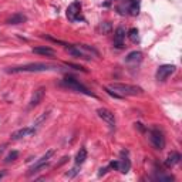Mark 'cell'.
Wrapping results in <instances>:
<instances>
[{
  "instance_id": "cell-19",
  "label": "cell",
  "mask_w": 182,
  "mask_h": 182,
  "mask_svg": "<svg viewBox=\"0 0 182 182\" xmlns=\"http://www.w3.org/2000/svg\"><path fill=\"white\" fill-rule=\"evenodd\" d=\"M48 115H50V111H46V112H43L41 115H38V117L34 120V122H33V128H34V130H36V128H38V127L41 125L43 122H44L47 118H48Z\"/></svg>"
},
{
  "instance_id": "cell-5",
  "label": "cell",
  "mask_w": 182,
  "mask_h": 182,
  "mask_svg": "<svg viewBox=\"0 0 182 182\" xmlns=\"http://www.w3.org/2000/svg\"><path fill=\"white\" fill-rule=\"evenodd\" d=\"M53 155H54V150H48L46 154L43 155L41 158L37 159V161H36V164L33 165L31 168H30V171L27 172L28 177H31L33 174H36V172H40L41 169H46V167H48V159L51 158Z\"/></svg>"
},
{
  "instance_id": "cell-11",
  "label": "cell",
  "mask_w": 182,
  "mask_h": 182,
  "mask_svg": "<svg viewBox=\"0 0 182 182\" xmlns=\"http://www.w3.org/2000/svg\"><path fill=\"white\" fill-rule=\"evenodd\" d=\"M65 50H67V53H68V54H71V56L77 57V58H84V60H88V58H90V56L84 51V50H81V48H80L78 44H77V46L67 47Z\"/></svg>"
},
{
  "instance_id": "cell-22",
  "label": "cell",
  "mask_w": 182,
  "mask_h": 182,
  "mask_svg": "<svg viewBox=\"0 0 182 182\" xmlns=\"http://www.w3.org/2000/svg\"><path fill=\"white\" fill-rule=\"evenodd\" d=\"M128 37L131 38V41H138V30L137 28H131L130 31H128Z\"/></svg>"
},
{
  "instance_id": "cell-32",
  "label": "cell",
  "mask_w": 182,
  "mask_h": 182,
  "mask_svg": "<svg viewBox=\"0 0 182 182\" xmlns=\"http://www.w3.org/2000/svg\"><path fill=\"white\" fill-rule=\"evenodd\" d=\"M5 175H6V172H2V174H0V179H2L3 177H5Z\"/></svg>"
},
{
  "instance_id": "cell-28",
  "label": "cell",
  "mask_w": 182,
  "mask_h": 182,
  "mask_svg": "<svg viewBox=\"0 0 182 182\" xmlns=\"http://www.w3.org/2000/svg\"><path fill=\"white\" fill-rule=\"evenodd\" d=\"M118 165H120V161H112V162L110 164V167H108V168H114V169H117V171H118Z\"/></svg>"
},
{
  "instance_id": "cell-9",
  "label": "cell",
  "mask_w": 182,
  "mask_h": 182,
  "mask_svg": "<svg viewBox=\"0 0 182 182\" xmlns=\"http://www.w3.org/2000/svg\"><path fill=\"white\" fill-rule=\"evenodd\" d=\"M44 94H46V88L44 87H38L34 93H33L31 98H30V103H28V108H34L37 107L38 104L43 101V98H44Z\"/></svg>"
},
{
  "instance_id": "cell-17",
  "label": "cell",
  "mask_w": 182,
  "mask_h": 182,
  "mask_svg": "<svg viewBox=\"0 0 182 182\" xmlns=\"http://www.w3.org/2000/svg\"><path fill=\"white\" fill-rule=\"evenodd\" d=\"M121 157L122 158H121V161H120V165H118V171H120L121 174H127L131 168V162H130V159L127 158V155L125 157L121 155Z\"/></svg>"
},
{
  "instance_id": "cell-18",
  "label": "cell",
  "mask_w": 182,
  "mask_h": 182,
  "mask_svg": "<svg viewBox=\"0 0 182 182\" xmlns=\"http://www.w3.org/2000/svg\"><path fill=\"white\" fill-rule=\"evenodd\" d=\"M128 12H130L131 16H137L140 13V3L138 0H128Z\"/></svg>"
},
{
  "instance_id": "cell-6",
  "label": "cell",
  "mask_w": 182,
  "mask_h": 182,
  "mask_svg": "<svg viewBox=\"0 0 182 182\" xmlns=\"http://www.w3.org/2000/svg\"><path fill=\"white\" fill-rule=\"evenodd\" d=\"M175 65L174 64H164V65H159L157 73H155V78L158 80V81H165V80L168 78L169 75L172 74L174 71H175Z\"/></svg>"
},
{
  "instance_id": "cell-12",
  "label": "cell",
  "mask_w": 182,
  "mask_h": 182,
  "mask_svg": "<svg viewBox=\"0 0 182 182\" xmlns=\"http://www.w3.org/2000/svg\"><path fill=\"white\" fill-rule=\"evenodd\" d=\"M124 38H125V30L122 27H118L114 33V44L118 48H122L124 47Z\"/></svg>"
},
{
  "instance_id": "cell-24",
  "label": "cell",
  "mask_w": 182,
  "mask_h": 182,
  "mask_svg": "<svg viewBox=\"0 0 182 182\" xmlns=\"http://www.w3.org/2000/svg\"><path fill=\"white\" fill-rule=\"evenodd\" d=\"M100 30L103 31V34H107V33H110V30H111V24L108 23V22H105V23H103L100 26Z\"/></svg>"
},
{
  "instance_id": "cell-4",
  "label": "cell",
  "mask_w": 182,
  "mask_h": 182,
  "mask_svg": "<svg viewBox=\"0 0 182 182\" xmlns=\"http://www.w3.org/2000/svg\"><path fill=\"white\" fill-rule=\"evenodd\" d=\"M148 138H150L151 145L154 147L155 150L162 151L165 148V137H164V134L159 130H157V128L150 130L148 131Z\"/></svg>"
},
{
  "instance_id": "cell-23",
  "label": "cell",
  "mask_w": 182,
  "mask_h": 182,
  "mask_svg": "<svg viewBox=\"0 0 182 182\" xmlns=\"http://www.w3.org/2000/svg\"><path fill=\"white\" fill-rule=\"evenodd\" d=\"M67 67H71V68H74V70H80V71H83V73H87V70H85L84 67H81V65H78V64H74V63H64Z\"/></svg>"
},
{
  "instance_id": "cell-20",
  "label": "cell",
  "mask_w": 182,
  "mask_h": 182,
  "mask_svg": "<svg viewBox=\"0 0 182 182\" xmlns=\"http://www.w3.org/2000/svg\"><path fill=\"white\" fill-rule=\"evenodd\" d=\"M87 159V150L85 148H80L78 154L75 157V165H81V164H84V161Z\"/></svg>"
},
{
  "instance_id": "cell-27",
  "label": "cell",
  "mask_w": 182,
  "mask_h": 182,
  "mask_svg": "<svg viewBox=\"0 0 182 182\" xmlns=\"http://www.w3.org/2000/svg\"><path fill=\"white\" fill-rule=\"evenodd\" d=\"M77 174H78V169H77V168H73L70 172L65 174V177H67V178H73V177H75Z\"/></svg>"
},
{
  "instance_id": "cell-26",
  "label": "cell",
  "mask_w": 182,
  "mask_h": 182,
  "mask_svg": "<svg viewBox=\"0 0 182 182\" xmlns=\"http://www.w3.org/2000/svg\"><path fill=\"white\" fill-rule=\"evenodd\" d=\"M157 179H158V181H171L172 182L174 181V177L172 175H158V177H157Z\"/></svg>"
},
{
  "instance_id": "cell-8",
  "label": "cell",
  "mask_w": 182,
  "mask_h": 182,
  "mask_svg": "<svg viewBox=\"0 0 182 182\" xmlns=\"http://www.w3.org/2000/svg\"><path fill=\"white\" fill-rule=\"evenodd\" d=\"M97 114H98V117L101 118L103 121L107 122L111 128H115V115H114V112H111L107 108H98Z\"/></svg>"
},
{
  "instance_id": "cell-25",
  "label": "cell",
  "mask_w": 182,
  "mask_h": 182,
  "mask_svg": "<svg viewBox=\"0 0 182 182\" xmlns=\"http://www.w3.org/2000/svg\"><path fill=\"white\" fill-rule=\"evenodd\" d=\"M104 90H105V93H107L108 95H111V97H114V98H122V95H120L118 93H115V91H114V90H111L110 87H105Z\"/></svg>"
},
{
  "instance_id": "cell-1",
  "label": "cell",
  "mask_w": 182,
  "mask_h": 182,
  "mask_svg": "<svg viewBox=\"0 0 182 182\" xmlns=\"http://www.w3.org/2000/svg\"><path fill=\"white\" fill-rule=\"evenodd\" d=\"M54 65L46 64V63H30V64L19 65V67H9L6 68V73L9 74H17V73H41V71L53 70Z\"/></svg>"
},
{
  "instance_id": "cell-31",
  "label": "cell",
  "mask_w": 182,
  "mask_h": 182,
  "mask_svg": "<svg viewBox=\"0 0 182 182\" xmlns=\"http://www.w3.org/2000/svg\"><path fill=\"white\" fill-rule=\"evenodd\" d=\"M67 159H68V157H64V158H63V159L60 161V164H57V167H60V165H63V164H64L65 161H67Z\"/></svg>"
},
{
  "instance_id": "cell-16",
  "label": "cell",
  "mask_w": 182,
  "mask_h": 182,
  "mask_svg": "<svg viewBox=\"0 0 182 182\" xmlns=\"http://www.w3.org/2000/svg\"><path fill=\"white\" fill-rule=\"evenodd\" d=\"M31 51L36 53V54H41V56H47V57H53L56 54V51L53 48H50V47H34Z\"/></svg>"
},
{
  "instance_id": "cell-10",
  "label": "cell",
  "mask_w": 182,
  "mask_h": 182,
  "mask_svg": "<svg viewBox=\"0 0 182 182\" xmlns=\"http://www.w3.org/2000/svg\"><path fill=\"white\" fill-rule=\"evenodd\" d=\"M34 132H36V130H34L33 127H31V128H28V127H24V128H20V130L14 131L13 134H12V140H13V141L22 140V138L31 135V134H34Z\"/></svg>"
},
{
  "instance_id": "cell-21",
  "label": "cell",
  "mask_w": 182,
  "mask_h": 182,
  "mask_svg": "<svg viewBox=\"0 0 182 182\" xmlns=\"http://www.w3.org/2000/svg\"><path fill=\"white\" fill-rule=\"evenodd\" d=\"M19 158V151H12L9 152V155L6 157V162H13L16 159Z\"/></svg>"
},
{
  "instance_id": "cell-13",
  "label": "cell",
  "mask_w": 182,
  "mask_h": 182,
  "mask_svg": "<svg viewBox=\"0 0 182 182\" xmlns=\"http://www.w3.org/2000/svg\"><path fill=\"white\" fill-rule=\"evenodd\" d=\"M179 161H181V155L178 154V152H171V154L168 155V158L165 159L164 165H165L167 168H172V167H175Z\"/></svg>"
},
{
  "instance_id": "cell-15",
  "label": "cell",
  "mask_w": 182,
  "mask_h": 182,
  "mask_svg": "<svg viewBox=\"0 0 182 182\" xmlns=\"http://www.w3.org/2000/svg\"><path fill=\"white\" fill-rule=\"evenodd\" d=\"M141 60H142V53L141 51H131L125 57L127 64H137V63H141Z\"/></svg>"
},
{
  "instance_id": "cell-30",
  "label": "cell",
  "mask_w": 182,
  "mask_h": 182,
  "mask_svg": "<svg viewBox=\"0 0 182 182\" xmlns=\"http://www.w3.org/2000/svg\"><path fill=\"white\" fill-rule=\"evenodd\" d=\"M107 171H108V168H101V169H100V172H98V177H103Z\"/></svg>"
},
{
  "instance_id": "cell-29",
  "label": "cell",
  "mask_w": 182,
  "mask_h": 182,
  "mask_svg": "<svg viewBox=\"0 0 182 182\" xmlns=\"http://www.w3.org/2000/svg\"><path fill=\"white\" fill-rule=\"evenodd\" d=\"M134 125H135V128H138V130H140L141 132H144V131H145V128L142 127V124H141V122H135Z\"/></svg>"
},
{
  "instance_id": "cell-14",
  "label": "cell",
  "mask_w": 182,
  "mask_h": 182,
  "mask_svg": "<svg viewBox=\"0 0 182 182\" xmlns=\"http://www.w3.org/2000/svg\"><path fill=\"white\" fill-rule=\"evenodd\" d=\"M26 22H27V16H24L22 13H16L6 20L7 24H22V23H26Z\"/></svg>"
},
{
  "instance_id": "cell-3",
  "label": "cell",
  "mask_w": 182,
  "mask_h": 182,
  "mask_svg": "<svg viewBox=\"0 0 182 182\" xmlns=\"http://www.w3.org/2000/svg\"><path fill=\"white\" fill-rule=\"evenodd\" d=\"M63 85H65V87H68L70 90H74V91H77V93H81V94H85V95H90V97H97L94 93H91L87 87H85L84 84H81L78 80H75L74 77H65L64 80H63Z\"/></svg>"
},
{
  "instance_id": "cell-2",
  "label": "cell",
  "mask_w": 182,
  "mask_h": 182,
  "mask_svg": "<svg viewBox=\"0 0 182 182\" xmlns=\"http://www.w3.org/2000/svg\"><path fill=\"white\" fill-rule=\"evenodd\" d=\"M111 90H114L115 93H118L120 95H142L144 94V90L138 87V85H132V84H124V83H112V84L108 85Z\"/></svg>"
},
{
  "instance_id": "cell-7",
  "label": "cell",
  "mask_w": 182,
  "mask_h": 182,
  "mask_svg": "<svg viewBox=\"0 0 182 182\" xmlns=\"http://www.w3.org/2000/svg\"><path fill=\"white\" fill-rule=\"evenodd\" d=\"M80 12H81V3H80V2H74V3H71V5L67 7V19L71 20V22L84 20L81 16H80Z\"/></svg>"
}]
</instances>
